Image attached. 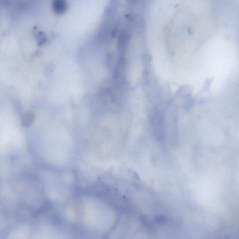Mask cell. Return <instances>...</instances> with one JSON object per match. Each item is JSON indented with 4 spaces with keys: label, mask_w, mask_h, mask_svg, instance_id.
I'll return each instance as SVG.
<instances>
[{
    "label": "cell",
    "mask_w": 239,
    "mask_h": 239,
    "mask_svg": "<svg viewBox=\"0 0 239 239\" xmlns=\"http://www.w3.org/2000/svg\"><path fill=\"white\" fill-rule=\"evenodd\" d=\"M35 115L32 111H27L23 114L21 119L22 124L24 127L30 126L34 122Z\"/></svg>",
    "instance_id": "1"
},
{
    "label": "cell",
    "mask_w": 239,
    "mask_h": 239,
    "mask_svg": "<svg viewBox=\"0 0 239 239\" xmlns=\"http://www.w3.org/2000/svg\"><path fill=\"white\" fill-rule=\"evenodd\" d=\"M54 9L55 11L58 13H61L64 12L66 8V3L62 1H57L54 3Z\"/></svg>",
    "instance_id": "2"
}]
</instances>
